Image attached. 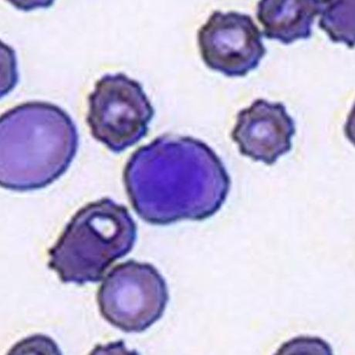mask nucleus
Wrapping results in <instances>:
<instances>
[{
  "label": "nucleus",
  "instance_id": "obj_1",
  "mask_svg": "<svg viewBox=\"0 0 355 355\" xmlns=\"http://www.w3.org/2000/svg\"><path fill=\"white\" fill-rule=\"evenodd\" d=\"M123 176L136 214L159 226L214 215L230 187L227 171L213 149L200 140L173 135L136 150Z\"/></svg>",
  "mask_w": 355,
  "mask_h": 355
},
{
  "label": "nucleus",
  "instance_id": "obj_2",
  "mask_svg": "<svg viewBox=\"0 0 355 355\" xmlns=\"http://www.w3.org/2000/svg\"><path fill=\"white\" fill-rule=\"evenodd\" d=\"M0 140L1 187L21 192L58 180L69 168L79 142L70 115L42 101L27 102L2 114Z\"/></svg>",
  "mask_w": 355,
  "mask_h": 355
},
{
  "label": "nucleus",
  "instance_id": "obj_3",
  "mask_svg": "<svg viewBox=\"0 0 355 355\" xmlns=\"http://www.w3.org/2000/svg\"><path fill=\"white\" fill-rule=\"evenodd\" d=\"M137 240L128 209L109 198L81 208L49 250V268L64 284L97 283Z\"/></svg>",
  "mask_w": 355,
  "mask_h": 355
},
{
  "label": "nucleus",
  "instance_id": "obj_4",
  "mask_svg": "<svg viewBox=\"0 0 355 355\" xmlns=\"http://www.w3.org/2000/svg\"><path fill=\"white\" fill-rule=\"evenodd\" d=\"M88 104L87 121L93 137L114 153L144 139L155 114L139 82L123 73L102 77Z\"/></svg>",
  "mask_w": 355,
  "mask_h": 355
},
{
  "label": "nucleus",
  "instance_id": "obj_5",
  "mask_svg": "<svg viewBox=\"0 0 355 355\" xmlns=\"http://www.w3.org/2000/svg\"><path fill=\"white\" fill-rule=\"evenodd\" d=\"M168 302L166 282L158 270L135 261L115 266L98 293L102 317L126 333L149 329L162 317Z\"/></svg>",
  "mask_w": 355,
  "mask_h": 355
},
{
  "label": "nucleus",
  "instance_id": "obj_6",
  "mask_svg": "<svg viewBox=\"0 0 355 355\" xmlns=\"http://www.w3.org/2000/svg\"><path fill=\"white\" fill-rule=\"evenodd\" d=\"M263 34L254 19L238 12L214 11L199 32L204 63L225 76L244 77L266 55Z\"/></svg>",
  "mask_w": 355,
  "mask_h": 355
},
{
  "label": "nucleus",
  "instance_id": "obj_7",
  "mask_svg": "<svg viewBox=\"0 0 355 355\" xmlns=\"http://www.w3.org/2000/svg\"><path fill=\"white\" fill-rule=\"evenodd\" d=\"M295 122L283 103L257 99L236 116L231 139L242 155L272 166L292 148Z\"/></svg>",
  "mask_w": 355,
  "mask_h": 355
},
{
  "label": "nucleus",
  "instance_id": "obj_8",
  "mask_svg": "<svg viewBox=\"0 0 355 355\" xmlns=\"http://www.w3.org/2000/svg\"><path fill=\"white\" fill-rule=\"evenodd\" d=\"M324 4L313 0H264L257 5V16L266 38L288 45L311 37L312 26Z\"/></svg>",
  "mask_w": 355,
  "mask_h": 355
},
{
  "label": "nucleus",
  "instance_id": "obj_9",
  "mask_svg": "<svg viewBox=\"0 0 355 355\" xmlns=\"http://www.w3.org/2000/svg\"><path fill=\"white\" fill-rule=\"evenodd\" d=\"M319 27L334 43L354 46V1H327L320 13Z\"/></svg>",
  "mask_w": 355,
  "mask_h": 355
}]
</instances>
